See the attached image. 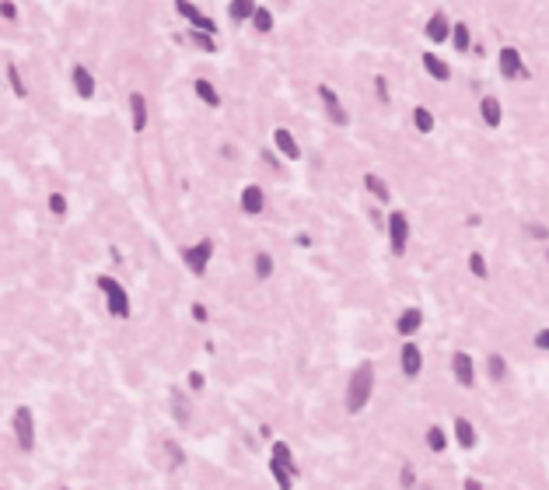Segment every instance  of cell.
Returning a JSON list of instances; mask_svg holds the SVG:
<instances>
[{
	"label": "cell",
	"mask_w": 549,
	"mask_h": 490,
	"mask_svg": "<svg viewBox=\"0 0 549 490\" xmlns=\"http://www.w3.org/2000/svg\"><path fill=\"white\" fill-rule=\"evenodd\" d=\"M165 455H168L172 469H182V466H186V448H182L179 441H172V438H165Z\"/></svg>",
	"instance_id": "d6a6232c"
},
{
	"label": "cell",
	"mask_w": 549,
	"mask_h": 490,
	"mask_svg": "<svg viewBox=\"0 0 549 490\" xmlns=\"http://www.w3.org/2000/svg\"><path fill=\"white\" fill-rule=\"evenodd\" d=\"M479 119H483L490 130H497V126L504 123V105H500L497 95H483V98H479Z\"/></svg>",
	"instance_id": "2e32d148"
},
{
	"label": "cell",
	"mask_w": 549,
	"mask_h": 490,
	"mask_svg": "<svg viewBox=\"0 0 549 490\" xmlns=\"http://www.w3.org/2000/svg\"><path fill=\"white\" fill-rule=\"evenodd\" d=\"M385 231H389V249H392V256H403V253H406V245H409V235H413L409 214H406V210H392Z\"/></svg>",
	"instance_id": "5b68a950"
},
{
	"label": "cell",
	"mask_w": 549,
	"mask_h": 490,
	"mask_svg": "<svg viewBox=\"0 0 549 490\" xmlns=\"http://www.w3.org/2000/svg\"><path fill=\"white\" fill-rule=\"evenodd\" d=\"M193 95H196L206 109H220V91H217V84H213V81L196 77V81H193Z\"/></svg>",
	"instance_id": "44dd1931"
},
{
	"label": "cell",
	"mask_w": 549,
	"mask_h": 490,
	"mask_svg": "<svg viewBox=\"0 0 549 490\" xmlns=\"http://www.w3.org/2000/svg\"><path fill=\"white\" fill-rule=\"evenodd\" d=\"M252 15H255V4H252V0H231V4H227V18H231L234 25L252 22Z\"/></svg>",
	"instance_id": "d4e9b609"
},
{
	"label": "cell",
	"mask_w": 549,
	"mask_h": 490,
	"mask_svg": "<svg viewBox=\"0 0 549 490\" xmlns=\"http://www.w3.org/2000/svg\"><path fill=\"white\" fill-rule=\"evenodd\" d=\"M70 84H74V91H77L81 98H91V95H95V74H91L84 64H74V70H70Z\"/></svg>",
	"instance_id": "d6986e66"
},
{
	"label": "cell",
	"mask_w": 549,
	"mask_h": 490,
	"mask_svg": "<svg viewBox=\"0 0 549 490\" xmlns=\"http://www.w3.org/2000/svg\"><path fill=\"white\" fill-rule=\"evenodd\" d=\"M451 375H455V382H458L462 389H472V385H476L479 371H476V361H472L469 350H455V354H451Z\"/></svg>",
	"instance_id": "52a82bcc"
},
{
	"label": "cell",
	"mask_w": 549,
	"mask_h": 490,
	"mask_svg": "<svg viewBox=\"0 0 549 490\" xmlns=\"http://www.w3.org/2000/svg\"><path fill=\"white\" fill-rule=\"evenodd\" d=\"M213 253H217L213 238H200L196 245L182 249V263H186V270H189L193 277H203V274L210 270V260H213Z\"/></svg>",
	"instance_id": "277c9868"
},
{
	"label": "cell",
	"mask_w": 549,
	"mask_h": 490,
	"mask_svg": "<svg viewBox=\"0 0 549 490\" xmlns=\"http://www.w3.org/2000/svg\"><path fill=\"white\" fill-rule=\"evenodd\" d=\"M364 189H368L378 203H385V207L392 203V189H389V182H385L378 172H368V175H364Z\"/></svg>",
	"instance_id": "603a6c76"
},
{
	"label": "cell",
	"mask_w": 549,
	"mask_h": 490,
	"mask_svg": "<svg viewBox=\"0 0 549 490\" xmlns=\"http://www.w3.org/2000/svg\"><path fill=\"white\" fill-rule=\"evenodd\" d=\"M546 260H549V249H546Z\"/></svg>",
	"instance_id": "bcb514c9"
},
{
	"label": "cell",
	"mask_w": 549,
	"mask_h": 490,
	"mask_svg": "<svg viewBox=\"0 0 549 490\" xmlns=\"http://www.w3.org/2000/svg\"><path fill=\"white\" fill-rule=\"evenodd\" d=\"M168 410H172V417H175L182 427L193 420V399H189L182 389H172V392H168Z\"/></svg>",
	"instance_id": "e0dca14e"
},
{
	"label": "cell",
	"mask_w": 549,
	"mask_h": 490,
	"mask_svg": "<svg viewBox=\"0 0 549 490\" xmlns=\"http://www.w3.org/2000/svg\"><path fill=\"white\" fill-rule=\"evenodd\" d=\"M315 91H319V98H322V109H326V116H329L336 126H347V123H350V112H347V105L340 102V95L333 91V84H319Z\"/></svg>",
	"instance_id": "ba28073f"
},
{
	"label": "cell",
	"mask_w": 549,
	"mask_h": 490,
	"mask_svg": "<svg viewBox=\"0 0 549 490\" xmlns=\"http://www.w3.org/2000/svg\"><path fill=\"white\" fill-rule=\"evenodd\" d=\"M273 147H277L287 161H298V158H301V144H298V137H294L287 126H277V130H273Z\"/></svg>",
	"instance_id": "4fadbf2b"
},
{
	"label": "cell",
	"mask_w": 549,
	"mask_h": 490,
	"mask_svg": "<svg viewBox=\"0 0 549 490\" xmlns=\"http://www.w3.org/2000/svg\"><path fill=\"white\" fill-rule=\"evenodd\" d=\"M252 270H255V281H269L273 270H277V263H273L269 253H255V256H252Z\"/></svg>",
	"instance_id": "f1b7e54d"
},
{
	"label": "cell",
	"mask_w": 549,
	"mask_h": 490,
	"mask_svg": "<svg viewBox=\"0 0 549 490\" xmlns=\"http://www.w3.org/2000/svg\"><path fill=\"white\" fill-rule=\"evenodd\" d=\"M0 490H4V487H0Z\"/></svg>",
	"instance_id": "7dc6e473"
},
{
	"label": "cell",
	"mask_w": 549,
	"mask_h": 490,
	"mask_svg": "<svg viewBox=\"0 0 549 490\" xmlns=\"http://www.w3.org/2000/svg\"><path fill=\"white\" fill-rule=\"evenodd\" d=\"M189 315H193V322H200V326H203V322H210V312H206V305H203V302H193V305H189Z\"/></svg>",
	"instance_id": "f35d334b"
},
{
	"label": "cell",
	"mask_w": 549,
	"mask_h": 490,
	"mask_svg": "<svg viewBox=\"0 0 549 490\" xmlns=\"http://www.w3.org/2000/svg\"><path fill=\"white\" fill-rule=\"evenodd\" d=\"M413 126H416L420 133H430V130H434V112H430L427 105H416V109H413Z\"/></svg>",
	"instance_id": "1f68e13d"
},
{
	"label": "cell",
	"mask_w": 549,
	"mask_h": 490,
	"mask_svg": "<svg viewBox=\"0 0 549 490\" xmlns=\"http://www.w3.org/2000/svg\"><path fill=\"white\" fill-rule=\"evenodd\" d=\"M269 476H273V483H277V490H294V483L301 480L294 469H287V466H280V462H273V459H269Z\"/></svg>",
	"instance_id": "cb8c5ba5"
},
{
	"label": "cell",
	"mask_w": 549,
	"mask_h": 490,
	"mask_svg": "<svg viewBox=\"0 0 549 490\" xmlns=\"http://www.w3.org/2000/svg\"><path fill=\"white\" fill-rule=\"evenodd\" d=\"M95 284H98V291H102V298H105V309H109V315H112V319H130L133 305H130V295H126V288H123L116 277H109V274H102Z\"/></svg>",
	"instance_id": "7a4b0ae2"
},
{
	"label": "cell",
	"mask_w": 549,
	"mask_h": 490,
	"mask_svg": "<svg viewBox=\"0 0 549 490\" xmlns=\"http://www.w3.org/2000/svg\"><path fill=\"white\" fill-rule=\"evenodd\" d=\"M11 431H15V441H18V448L29 455V452H36V413H32V406H15V413H11Z\"/></svg>",
	"instance_id": "3957f363"
},
{
	"label": "cell",
	"mask_w": 549,
	"mask_h": 490,
	"mask_svg": "<svg viewBox=\"0 0 549 490\" xmlns=\"http://www.w3.org/2000/svg\"><path fill=\"white\" fill-rule=\"evenodd\" d=\"M532 343H535V350H546V354H549V326L539 329V333L532 336Z\"/></svg>",
	"instance_id": "7bdbcfd3"
},
{
	"label": "cell",
	"mask_w": 549,
	"mask_h": 490,
	"mask_svg": "<svg viewBox=\"0 0 549 490\" xmlns=\"http://www.w3.org/2000/svg\"><path fill=\"white\" fill-rule=\"evenodd\" d=\"M399 371H403L406 378H420V371H423V350H420L416 340H406V343H403V350H399Z\"/></svg>",
	"instance_id": "9c48e42d"
},
{
	"label": "cell",
	"mask_w": 549,
	"mask_h": 490,
	"mask_svg": "<svg viewBox=\"0 0 549 490\" xmlns=\"http://www.w3.org/2000/svg\"><path fill=\"white\" fill-rule=\"evenodd\" d=\"M262 161H266V165H273V168H277V172H280V158H277V154H273L269 147L262 151Z\"/></svg>",
	"instance_id": "ee69618b"
},
{
	"label": "cell",
	"mask_w": 549,
	"mask_h": 490,
	"mask_svg": "<svg viewBox=\"0 0 549 490\" xmlns=\"http://www.w3.org/2000/svg\"><path fill=\"white\" fill-rule=\"evenodd\" d=\"M203 385H206L203 371H189V375H186V389H189V392H203Z\"/></svg>",
	"instance_id": "ab89813d"
},
{
	"label": "cell",
	"mask_w": 549,
	"mask_h": 490,
	"mask_svg": "<svg viewBox=\"0 0 549 490\" xmlns=\"http://www.w3.org/2000/svg\"><path fill=\"white\" fill-rule=\"evenodd\" d=\"M375 95H378V102H382V105H389V98H392V95H389V81H385V74H375Z\"/></svg>",
	"instance_id": "74e56055"
},
{
	"label": "cell",
	"mask_w": 549,
	"mask_h": 490,
	"mask_svg": "<svg viewBox=\"0 0 549 490\" xmlns=\"http://www.w3.org/2000/svg\"><path fill=\"white\" fill-rule=\"evenodd\" d=\"M423 445H427L434 455H444L448 445H451V438H448V431H444L441 424H427V431H423Z\"/></svg>",
	"instance_id": "7402d4cb"
},
{
	"label": "cell",
	"mask_w": 549,
	"mask_h": 490,
	"mask_svg": "<svg viewBox=\"0 0 549 490\" xmlns=\"http://www.w3.org/2000/svg\"><path fill=\"white\" fill-rule=\"evenodd\" d=\"M462 490H486V487H483V480H476V476H469V480L462 483Z\"/></svg>",
	"instance_id": "f6af8a7d"
},
{
	"label": "cell",
	"mask_w": 549,
	"mask_h": 490,
	"mask_svg": "<svg viewBox=\"0 0 549 490\" xmlns=\"http://www.w3.org/2000/svg\"><path fill=\"white\" fill-rule=\"evenodd\" d=\"M371 396H375V364H371V361H361V364L350 371V378H347V392H343L347 413L357 417L361 410H368Z\"/></svg>",
	"instance_id": "6da1fadb"
},
{
	"label": "cell",
	"mask_w": 549,
	"mask_h": 490,
	"mask_svg": "<svg viewBox=\"0 0 549 490\" xmlns=\"http://www.w3.org/2000/svg\"><path fill=\"white\" fill-rule=\"evenodd\" d=\"M399 483H403L406 490H416V469H413V462H403V469H399Z\"/></svg>",
	"instance_id": "8d00e7d4"
},
{
	"label": "cell",
	"mask_w": 549,
	"mask_h": 490,
	"mask_svg": "<svg viewBox=\"0 0 549 490\" xmlns=\"http://www.w3.org/2000/svg\"><path fill=\"white\" fill-rule=\"evenodd\" d=\"M189 43H193L200 53H217V39H213V36H206V32H196V29H189Z\"/></svg>",
	"instance_id": "4dcf8cb0"
},
{
	"label": "cell",
	"mask_w": 549,
	"mask_h": 490,
	"mask_svg": "<svg viewBox=\"0 0 549 490\" xmlns=\"http://www.w3.org/2000/svg\"><path fill=\"white\" fill-rule=\"evenodd\" d=\"M469 274L476 281H486L490 277V267H486V256L483 253H469Z\"/></svg>",
	"instance_id": "836d02e7"
},
{
	"label": "cell",
	"mask_w": 549,
	"mask_h": 490,
	"mask_svg": "<svg viewBox=\"0 0 549 490\" xmlns=\"http://www.w3.org/2000/svg\"><path fill=\"white\" fill-rule=\"evenodd\" d=\"M273 22H277V18H273V11H269V8H262V4H255V15H252V22H248V25H252L259 36H269V32H273Z\"/></svg>",
	"instance_id": "83f0119b"
},
{
	"label": "cell",
	"mask_w": 549,
	"mask_h": 490,
	"mask_svg": "<svg viewBox=\"0 0 549 490\" xmlns=\"http://www.w3.org/2000/svg\"><path fill=\"white\" fill-rule=\"evenodd\" d=\"M0 18H4V22L18 18V4H15V0H0Z\"/></svg>",
	"instance_id": "b9f144b4"
},
{
	"label": "cell",
	"mask_w": 549,
	"mask_h": 490,
	"mask_svg": "<svg viewBox=\"0 0 549 490\" xmlns=\"http://www.w3.org/2000/svg\"><path fill=\"white\" fill-rule=\"evenodd\" d=\"M497 70H500V77H507V81H525V77H528V64H525V57H521L518 46H504V50H500Z\"/></svg>",
	"instance_id": "8992f818"
},
{
	"label": "cell",
	"mask_w": 549,
	"mask_h": 490,
	"mask_svg": "<svg viewBox=\"0 0 549 490\" xmlns=\"http://www.w3.org/2000/svg\"><path fill=\"white\" fill-rule=\"evenodd\" d=\"M175 11H179V18H186L189 25H193V22H196V18L203 15V11H200L196 4H189V0H179V4H175Z\"/></svg>",
	"instance_id": "d590c367"
},
{
	"label": "cell",
	"mask_w": 549,
	"mask_h": 490,
	"mask_svg": "<svg viewBox=\"0 0 549 490\" xmlns=\"http://www.w3.org/2000/svg\"><path fill=\"white\" fill-rule=\"evenodd\" d=\"M451 46H455V53H469L472 50V32H469L465 22H451Z\"/></svg>",
	"instance_id": "484cf974"
},
{
	"label": "cell",
	"mask_w": 549,
	"mask_h": 490,
	"mask_svg": "<svg viewBox=\"0 0 549 490\" xmlns=\"http://www.w3.org/2000/svg\"><path fill=\"white\" fill-rule=\"evenodd\" d=\"M46 207H50L53 217H67V196H63V193H50Z\"/></svg>",
	"instance_id": "e575fe53"
},
{
	"label": "cell",
	"mask_w": 549,
	"mask_h": 490,
	"mask_svg": "<svg viewBox=\"0 0 549 490\" xmlns=\"http://www.w3.org/2000/svg\"><path fill=\"white\" fill-rule=\"evenodd\" d=\"M420 64H423L427 77H434V81H441V84H448V81H451V67H448L437 53H423V57H420Z\"/></svg>",
	"instance_id": "ffe728a7"
},
{
	"label": "cell",
	"mask_w": 549,
	"mask_h": 490,
	"mask_svg": "<svg viewBox=\"0 0 549 490\" xmlns=\"http://www.w3.org/2000/svg\"><path fill=\"white\" fill-rule=\"evenodd\" d=\"M486 375H490V382H504L507 378V357L497 354V350H490L486 354Z\"/></svg>",
	"instance_id": "4316f807"
},
{
	"label": "cell",
	"mask_w": 549,
	"mask_h": 490,
	"mask_svg": "<svg viewBox=\"0 0 549 490\" xmlns=\"http://www.w3.org/2000/svg\"><path fill=\"white\" fill-rule=\"evenodd\" d=\"M238 207H241V214H248V217L262 214V210H266V189L255 186V182H248V186L238 193Z\"/></svg>",
	"instance_id": "8fae6325"
},
{
	"label": "cell",
	"mask_w": 549,
	"mask_h": 490,
	"mask_svg": "<svg viewBox=\"0 0 549 490\" xmlns=\"http://www.w3.org/2000/svg\"><path fill=\"white\" fill-rule=\"evenodd\" d=\"M451 431H455V441H458L462 452H472V448L479 445V431L472 427L469 417H455V420H451Z\"/></svg>",
	"instance_id": "9a60e30c"
},
{
	"label": "cell",
	"mask_w": 549,
	"mask_h": 490,
	"mask_svg": "<svg viewBox=\"0 0 549 490\" xmlns=\"http://www.w3.org/2000/svg\"><path fill=\"white\" fill-rule=\"evenodd\" d=\"M269 459L280 462V466H287V469H294V473L301 476V466H298V459H294V448H291L284 438H273V441H269Z\"/></svg>",
	"instance_id": "ac0fdd59"
},
{
	"label": "cell",
	"mask_w": 549,
	"mask_h": 490,
	"mask_svg": "<svg viewBox=\"0 0 549 490\" xmlns=\"http://www.w3.org/2000/svg\"><path fill=\"white\" fill-rule=\"evenodd\" d=\"M130 126H133V133H144L147 130V123H151V116H147V98H144V91H130Z\"/></svg>",
	"instance_id": "5bb4252c"
},
{
	"label": "cell",
	"mask_w": 549,
	"mask_h": 490,
	"mask_svg": "<svg viewBox=\"0 0 549 490\" xmlns=\"http://www.w3.org/2000/svg\"><path fill=\"white\" fill-rule=\"evenodd\" d=\"M423 36H427L434 46L451 43V18H448L444 11H434V15L427 18V25H423Z\"/></svg>",
	"instance_id": "30bf717a"
},
{
	"label": "cell",
	"mask_w": 549,
	"mask_h": 490,
	"mask_svg": "<svg viewBox=\"0 0 549 490\" xmlns=\"http://www.w3.org/2000/svg\"><path fill=\"white\" fill-rule=\"evenodd\" d=\"M423 329V312L420 309H403L399 312V319H396V333L403 336V340H416V333Z\"/></svg>",
	"instance_id": "7c38bea8"
},
{
	"label": "cell",
	"mask_w": 549,
	"mask_h": 490,
	"mask_svg": "<svg viewBox=\"0 0 549 490\" xmlns=\"http://www.w3.org/2000/svg\"><path fill=\"white\" fill-rule=\"evenodd\" d=\"M8 84H11L15 98H25V95H29V84H25V77H22L18 64H8Z\"/></svg>",
	"instance_id": "f546056e"
},
{
	"label": "cell",
	"mask_w": 549,
	"mask_h": 490,
	"mask_svg": "<svg viewBox=\"0 0 549 490\" xmlns=\"http://www.w3.org/2000/svg\"><path fill=\"white\" fill-rule=\"evenodd\" d=\"M525 231H528V235H532L535 242H546V238H549V228H546V224H539V221L525 224Z\"/></svg>",
	"instance_id": "60d3db41"
}]
</instances>
